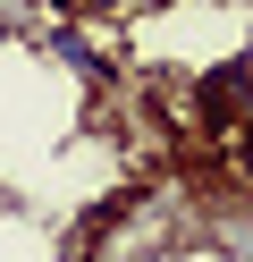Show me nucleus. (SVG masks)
<instances>
[{"mask_svg": "<svg viewBox=\"0 0 253 262\" xmlns=\"http://www.w3.org/2000/svg\"><path fill=\"white\" fill-rule=\"evenodd\" d=\"M245 68H253V42H245Z\"/></svg>", "mask_w": 253, "mask_h": 262, "instance_id": "nucleus-2", "label": "nucleus"}, {"mask_svg": "<svg viewBox=\"0 0 253 262\" xmlns=\"http://www.w3.org/2000/svg\"><path fill=\"white\" fill-rule=\"evenodd\" d=\"M236 186L253 194V127H245V136H236Z\"/></svg>", "mask_w": 253, "mask_h": 262, "instance_id": "nucleus-1", "label": "nucleus"}]
</instances>
